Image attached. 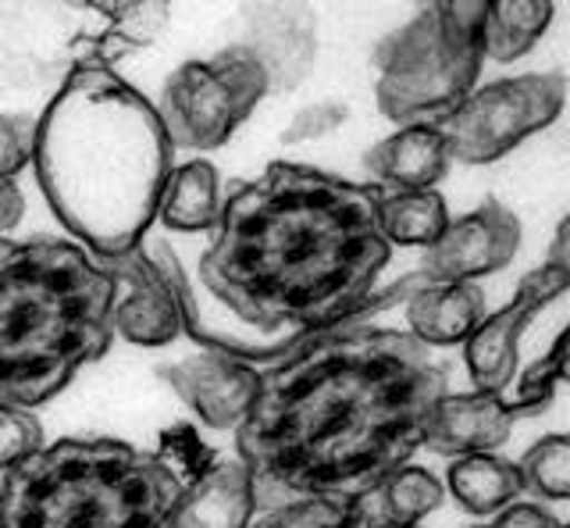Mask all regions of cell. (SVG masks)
Wrapping results in <instances>:
<instances>
[{"mask_svg": "<svg viewBox=\"0 0 570 528\" xmlns=\"http://www.w3.org/2000/svg\"><path fill=\"white\" fill-rule=\"evenodd\" d=\"M445 368L410 332L332 325L261 372L236 429L254 507L356 497L424 443Z\"/></svg>", "mask_w": 570, "mask_h": 528, "instance_id": "cell-1", "label": "cell"}, {"mask_svg": "<svg viewBox=\"0 0 570 528\" xmlns=\"http://www.w3.org/2000/svg\"><path fill=\"white\" fill-rule=\"evenodd\" d=\"M382 193L338 175L267 165L222 201L200 257V286L236 319L299 346L364 307L392 246Z\"/></svg>", "mask_w": 570, "mask_h": 528, "instance_id": "cell-2", "label": "cell"}, {"mask_svg": "<svg viewBox=\"0 0 570 528\" xmlns=\"http://www.w3.org/2000/svg\"><path fill=\"white\" fill-rule=\"evenodd\" d=\"M32 165L61 225L111 261L136 251L157 218L171 144L139 90L111 68H82L36 118Z\"/></svg>", "mask_w": 570, "mask_h": 528, "instance_id": "cell-3", "label": "cell"}, {"mask_svg": "<svg viewBox=\"0 0 570 528\" xmlns=\"http://www.w3.org/2000/svg\"><path fill=\"white\" fill-rule=\"evenodd\" d=\"M118 278L68 239H0V403H50L115 340Z\"/></svg>", "mask_w": 570, "mask_h": 528, "instance_id": "cell-4", "label": "cell"}, {"mask_svg": "<svg viewBox=\"0 0 570 528\" xmlns=\"http://www.w3.org/2000/svg\"><path fill=\"white\" fill-rule=\"evenodd\" d=\"M183 471L107 436L40 447L0 479V528H171Z\"/></svg>", "mask_w": 570, "mask_h": 528, "instance_id": "cell-5", "label": "cell"}, {"mask_svg": "<svg viewBox=\"0 0 570 528\" xmlns=\"http://www.w3.org/2000/svg\"><path fill=\"white\" fill-rule=\"evenodd\" d=\"M168 4L76 0L0 4V79L22 90L65 82L82 68H111L147 50L168 26Z\"/></svg>", "mask_w": 570, "mask_h": 528, "instance_id": "cell-6", "label": "cell"}, {"mask_svg": "<svg viewBox=\"0 0 570 528\" xmlns=\"http://www.w3.org/2000/svg\"><path fill=\"white\" fill-rule=\"evenodd\" d=\"M489 0H439L374 47L379 111L396 126L439 121L474 90L481 72V19Z\"/></svg>", "mask_w": 570, "mask_h": 528, "instance_id": "cell-7", "label": "cell"}, {"mask_svg": "<svg viewBox=\"0 0 570 528\" xmlns=\"http://www.w3.org/2000/svg\"><path fill=\"white\" fill-rule=\"evenodd\" d=\"M264 94L261 65L243 47H225L207 61L178 65L154 108L171 147L214 150L254 115Z\"/></svg>", "mask_w": 570, "mask_h": 528, "instance_id": "cell-8", "label": "cell"}, {"mask_svg": "<svg viewBox=\"0 0 570 528\" xmlns=\"http://www.w3.org/2000/svg\"><path fill=\"white\" fill-rule=\"evenodd\" d=\"M563 104L567 79L560 72H528L478 86L432 126L442 133L450 162L492 165L531 133L552 126Z\"/></svg>", "mask_w": 570, "mask_h": 528, "instance_id": "cell-9", "label": "cell"}, {"mask_svg": "<svg viewBox=\"0 0 570 528\" xmlns=\"http://www.w3.org/2000/svg\"><path fill=\"white\" fill-rule=\"evenodd\" d=\"M570 286V268H557V264H542L531 275H524V283L517 286L513 301L485 314L478 322V329L463 343V361H468V372L478 393H503L513 382L517 372V350H521V336L528 322L549 307L560 293Z\"/></svg>", "mask_w": 570, "mask_h": 528, "instance_id": "cell-10", "label": "cell"}, {"mask_svg": "<svg viewBox=\"0 0 570 528\" xmlns=\"http://www.w3.org/2000/svg\"><path fill=\"white\" fill-rule=\"evenodd\" d=\"M147 254L168 278L183 329L200 346H207L210 354L236 358V361H282L289 350H296L293 343L264 336L261 329L246 325L222 301H214L200 283H193V275L183 268V261H178V254L168 246V239H150Z\"/></svg>", "mask_w": 570, "mask_h": 528, "instance_id": "cell-11", "label": "cell"}, {"mask_svg": "<svg viewBox=\"0 0 570 528\" xmlns=\"http://www.w3.org/2000/svg\"><path fill=\"white\" fill-rule=\"evenodd\" d=\"M521 246V222L495 197H485L474 211L450 218L442 236L428 246L421 275L424 283H471L478 275L507 268Z\"/></svg>", "mask_w": 570, "mask_h": 528, "instance_id": "cell-12", "label": "cell"}, {"mask_svg": "<svg viewBox=\"0 0 570 528\" xmlns=\"http://www.w3.org/2000/svg\"><path fill=\"white\" fill-rule=\"evenodd\" d=\"M243 50L261 65L267 94H285L311 76L317 58L314 19L296 4L243 8Z\"/></svg>", "mask_w": 570, "mask_h": 528, "instance_id": "cell-13", "label": "cell"}, {"mask_svg": "<svg viewBox=\"0 0 570 528\" xmlns=\"http://www.w3.org/2000/svg\"><path fill=\"white\" fill-rule=\"evenodd\" d=\"M157 375L171 385L178 400H183L207 429H239V421L246 418L249 403L257 397V382H261L257 368H249L246 361H236V358H222V354L160 364Z\"/></svg>", "mask_w": 570, "mask_h": 528, "instance_id": "cell-14", "label": "cell"}, {"mask_svg": "<svg viewBox=\"0 0 570 528\" xmlns=\"http://www.w3.org/2000/svg\"><path fill=\"white\" fill-rule=\"evenodd\" d=\"M104 268L118 278V286H129V293L115 304V332L121 340L136 346H165L183 332L175 293L147 246L139 243L136 251L104 261Z\"/></svg>", "mask_w": 570, "mask_h": 528, "instance_id": "cell-15", "label": "cell"}, {"mask_svg": "<svg viewBox=\"0 0 570 528\" xmlns=\"http://www.w3.org/2000/svg\"><path fill=\"white\" fill-rule=\"evenodd\" d=\"M513 421L517 418L499 393H442L432 414H428L421 447L453 457V461L471 453H492L510 439Z\"/></svg>", "mask_w": 570, "mask_h": 528, "instance_id": "cell-16", "label": "cell"}, {"mask_svg": "<svg viewBox=\"0 0 570 528\" xmlns=\"http://www.w3.org/2000/svg\"><path fill=\"white\" fill-rule=\"evenodd\" d=\"M254 482L243 461H210L183 489L171 528H246L254 521Z\"/></svg>", "mask_w": 570, "mask_h": 528, "instance_id": "cell-17", "label": "cell"}, {"mask_svg": "<svg viewBox=\"0 0 570 528\" xmlns=\"http://www.w3.org/2000/svg\"><path fill=\"white\" fill-rule=\"evenodd\" d=\"M442 497L445 489L432 471L403 465L350 497L346 528H414L442 503Z\"/></svg>", "mask_w": 570, "mask_h": 528, "instance_id": "cell-18", "label": "cell"}, {"mask_svg": "<svg viewBox=\"0 0 570 528\" xmlns=\"http://www.w3.org/2000/svg\"><path fill=\"white\" fill-rule=\"evenodd\" d=\"M364 168L385 186L403 189H432L445 168H450V154H445V139L432 121H417V126H403L400 133L385 136L364 154Z\"/></svg>", "mask_w": 570, "mask_h": 528, "instance_id": "cell-19", "label": "cell"}, {"mask_svg": "<svg viewBox=\"0 0 570 528\" xmlns=\"http://www.w3.org/2000/svg\"><path fill=\"white\" fill-rule=\"evenodd\" d=\"M485 319V296L474 283H424L406 296L410 336L424 346L468 343V336Z\"/></svg>", "mask_w": 570, "mask_h": 528, "instance_id": "cell-20", "label": "cell"}, {"mask_svg": "<svg viewBox=\"0 0 570 528\" xmlns=\"http://www.w3.org/2000/svg\"><path fill=\"white\" fill-rule=\"evenodd\" d=\"M445 486H450L453 500L463 510L485 518L517 500V492H521V471H517V465L507 461V457L471 453V457H456L450 465Z\"/></svg>", "mask_w": 570, "mask_h": 528, "instance_id": "cell-21", "label": "cell"}, {"mask_svg": "<svg viewBox=\"0 0 570 528\" xmlns=\"http://www.w3.org/2000/svg\"><path fill=\"white\" fill-rule=\"evenodd\" d=\"M549 0H492L481 19V55L492 61H517L542 40L552 22Z\"/></svg>", "mask_w": 570, "mask_h": 528, "instance_id": "cell-22", "label": "cell"}, {"mask_svg": "<svg viewBox=\"0 0 570 528\" xmlns=\"http://www.w3.org/2000/svg\"><path fill=\"white\" fill-rule=\"evenodd\" d=\"M222 211L218 172L207 162H189L183 168H171L165 193H160L157 218L175 233H200L210 228Z\"/></svg>", "mask_w": 570, "mask_h": 528, "instance_id": "cell-23", "label": "cell"}, {"mask_svg": "<svg viewBox=\"0 0 570 528\" xmlns=\"http://www.w3.org/2000/svg\"><path fill=\"white\" fill-rule=\"evenodd\" d=\"M379 222L389 246H432L450 215H445V201L435 189H403L396 197H382Z\"/></svg>", "mask_w": 570, "mask_h": 528, "instance_id": "cell-24", "label": "cell"}, {"mask_svg": "<svg viewBox=\"0 0 570 528\" xmlns=\"http://www.w3.org/2000/svg\"><path fill=\"white\" fill-rule=\"evenodd\" d=\"M32 147H36V118L0 115V233H11L26 215V197L18 189L14 175L29 168Z\"/></svg>", "mask_w": 570, "mask_h": 528, "instance_id": "cell-25", "label": "cell"}, {"mask_svg": "<svg viewBox=\"0 0 570 528\" xmlns=\"http://www.w3.org/2000/svg\"><path fill=\"white\" fill-rule=\"evenodd\" d=\"M521 489L542 500H567L570 497V439L567 436H542L521 465Z\"/></svg>", "mask_w": 570, "mask_h": 528, "instance_id": "cell-26", "label": "cell"}, {"mask_svg": "<svg viewBox=\"0 0 570 528\" xmlns=\"http://www.w3.org/2000/svg\"><path fill=\"white\" fill-rule=\"evenodd\" d=\"M567 340H570V332H560L549 354L542 361H534L524 372L513 400H507V408H510L513 418L542 411V408H549V400L557 397V385L567 379Z\"/></svg>", "mask_w": 570, "mask_h": 528, "instance_id": "cell-27", "label": "cell"}, {"mask_svg": "<svg viewBox=\"0 0 570 528\" xmlns=\"http://www.w3.org/2000/svg\"><path fill=\"white\" fill-rule=\"evenodd\" d=\"M350 497H307L264 510L246 528H346Z\"/></svg>", "mask_w": 570, "mask_h": 528, "instance_id": "cell-28", "label": "cell"}, {"mask_svg": "<svg viewBox=\"0 0 570 528\" xmlns=\"http://www.w3.org/2000/svg\"><path fill=\"white\" fill-rule=\"evenodd\" d=\"M43 447V426L29 408H11L0 403V475L14 465L29 461V457Z\"/></svg>", "mask_w": 570, "mask_h": 528, "instance_id": "cell-29", "label": "cell"}, {"mask_svg": "<svg viewBox=\"0 0 570 528\" xmlns=\"http://www.w3.org/2000/svg\"><path fill=\"white\" fill-rule=\"evenodd\" d=\"M346 121V108L343 104H311V108H303L289 126L282 129V144H311V139H325L328 133H335L338 126Z\"/></svg>", "mask_w": 570, "mask_h": 528, "instance_id": "cell-30", "label": "cell"}, {"mask_svg": "<svg viewBox=\"0 0 570 528\" xmlns=\"http://www.w3.org/2000/svg\"><path fill=\"white\" fill-rule=\"evenodd\" d=\"M160 453L171 457V465L183 471V475H200L210 461H218V453L210 447H204L200 439H196L193 426H175L168 432H160Z\"/></svg>", "mask_w": 570, "mask_h": 528, "instance_id": "cell-31", "label": "cell"}, {"mask_svg": "<svg viewBox=\"0 0 570 528\" xmlns=\"http://www.w3.org/2000/svg\"><path fill=\"white\" fill-rule=\"evenodd\" d=\"M489 528H567V525L539 503H510L499 510V518Z\"/></svg>", "mask_w": 570, "mask_h": 528, "instance_id": "cell-32", "label": "cell"}, {"mask_svg": "<svg viewBox=\"0 0 570 528\" xmlns=\"http://www.w3.org/2000/svg\"><path fill=\"white\" fill-rule=\"evenodd\" d=\"M546 264H557V268H570V218H563L560 228H557V236H552Z\"/></svg>", "mask_w": 570, "mask_h": 528, "instance_id": "cell-33", "label": "cell"}]
</instances>
